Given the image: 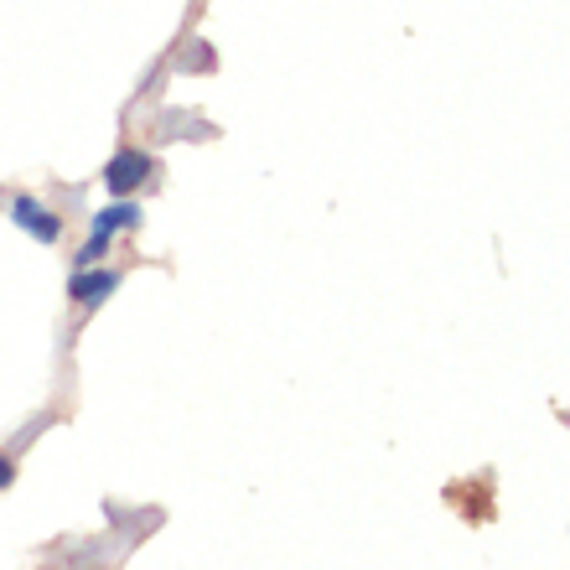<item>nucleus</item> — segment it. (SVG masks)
Instances as JSON below:
<instances>
[{"instance_id": "obj_5", "label": "nucleus", "mask_w": 570, "mask_h": 570, "mask_svg": "<svg viewBox=\"0 0 570 570\" xmlns=\"http://www.w3.org/2000/svg\"><path fill=\"white\" fill-rule=\"evenodd\" d=\"M105 255H109V234H89V244L73 255V265H78V271H94Z\"/></svg>"}, {"instance_id": "obj_2", "label": "nucleus", "mask_w": 570, "mask_h": 570, "mask_svg": "<svg viewBox=\"0 0 570 570\" xmlns=\"http://www.w3.org/2000/svg\"><path fill=\"white\" fill-rule=\"evenodd\" d=\"M11 224L27 228L37 244H58L62 239V213H52L47 203H37V197H27V193L11 203Z\"/></svg>"}, {"instance_id": "obj_1", "label": "nucleus", "mask_w": 570, "mask_h": 570, "mask_svg": "<svg viewBox=\"0 0 570 570\" xmlns=\"http://www.w3.org/2000/svg\"><path fill=\"white\" fill-rule=\"evenodd\" d=\"M146 177H150V156H146V150H115V156L105 161V187L115 197L140 193V187H146Z\"/></svg>"}, {"instance_id": "obj_6", "label": "nucleus", "mask_w": 570, "mask_h": 570, "mask_svg": "<svg viewBox=\"0 0 570 570\" xmlns=\"http://www.w3.org/2000/svg\"><path fill=\"white\" fill-rule=\"evenodd\" d=\"M11 482H16V462H11V456H0V493H6Z\"/></svg>"}, {"instance_id": "obj_3", "label": "nucleus", "mask_w": 570, "mask_h": 570, "mask_svg": "<svg viewBox=\"0 0 570 570\" xmlns=\"http://www.w3.org/2000/svg\"><path fill=\"white\" fill-rule=\"evenodd\" d=\"M120 291V271H73V281H68V301L73 306H99V301H109Z\"/></svg>"}, {"instance_id": "obj_4", "label": "nucleus", "mask_w": 570, "mask_h": 570, "mask_svg": "<svg viewBox=\"0 0 570 570\" xmlns=\"http://www.w3.org/2000/svg\"><path fill=\"white\" fill-rule=\"evenodd\" d=\"M120 228H140V208H136V203H125V197L94 213V234H109V239H115Z\"/></svg>"}]
</instances>
